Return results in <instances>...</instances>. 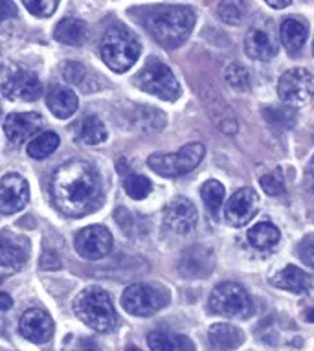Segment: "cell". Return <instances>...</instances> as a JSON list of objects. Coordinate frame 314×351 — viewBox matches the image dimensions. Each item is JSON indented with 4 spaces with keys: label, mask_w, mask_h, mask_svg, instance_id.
<instances>
[{
    "label": "cell",
    "mask_w": 314,
    "mask_h": 351,
    "mask_svg": "<svg viewBox=\"0 0 314 351\" xmlns=\"http://www.w3.org/2000/svg\"><path fill=\"white\" fill-rule=\"evenodd\" d=\"M61 267V261L53 252H45L43 259H40V269H59Z\"/></svg>",
    "instance_id": "cell-40"
},
{
    "label": "cell",
    "mask_w": 314,
    "mask_h": 351,
    "mask_svg": "<svg viewBox=\"0 0 314 351\" xmlns=\"http://www.w3.org/2000/svg\"><path fill=\"white\" fill-rule=\"evenodd\" d=\"M313 53H314V45H313Z\"/></svg>",
    "instance_id": "cell-46"
},
{
    "label": "cell",
    "mask_w": 314,
    "mask_h": 351,
    "mask_svg": "<svg viewBox=\"0 0 314 351\" xmlns=\"http://www.w3.org/2000/svg\"><path fill=\"white\" fill-rule=\"evenodd\" d=\"M74 247L83 259L96 261L110 252L112 236H110L109 228L101 225H90L75 234Z\"/></svg>",
    "instance_id": "cell-10"
},
{
    "label": "cell",
    "mask_w": 314,
    "mask_h": 351,
    "mask_svg": "<svg viewBox=\"0 0 314 351\" xmlns=\"http://www.w3.org/2000/svg\"><path fill=\"white\" fill-rule=\"evenodd\" d=\"M2 94L12 101H35L43 94V83L32 70L17 69L2 83Z\"/></svg>",
    "instance_id": "cell-11"
},
{
    "label": "cell",
    "mask_w": 314,
    "mask_h": 351,
    "mask_svg": "<svg viewBox=\"0 0 314 351\" xmlns=\"http://www.w3.org/2000/svg\"><path fill=\"white\" fill-rule=\"evenodd\" d=\"M204 145L200 142H191V144L184 145L177 153H167V155L154 153L149 156L147 166L162 177H180V175L193 171L200 164V160L204 158Z\"/></svg>",
    "instance_id": "cell-7"
},
{
    "label": "cell",
    "mask_w": 314,
    "mask_h": 351,
    "mask_svg": "<svg viewBox=\"0 0 314 351\" xmlns=\"http://www.w3.org/2000/svg\"><path fill=\"white\" fill-rule=\"evenodd\" d=\"M199 213L186 197H175L164 208V223L177 234H189L197 226Z\"/></svg>",
    "instance_id": "cell-17"
},
{
    "label": "cell",
    "mask_w": 314,
    "mask_h": 351,
    "mask_svg": "<svg viewBox=\"0 0 314 351\" xmlns=\"http://www.w3.org/2000/svg\"><path fill=\"white\" fill-rule=\"evenodd\" d=\"M136 123L145 133H158L166 127V114L154 107H138Z\"/></svg>",
    "instance_id": "cell-30"
},
{
    "label": "cell",
    "mask_w": 314,
    "mask_h": 351,
    "mask_svg": "<svg viewBox=\"0 0 314 351\" xmlns=\"http://www.w3.org/2000/svg\"><path fill=\"white\" fill-rule=\"evenodd\" d=\"M307 26L298 21V19H287L283 21L280 28V37H281V45L285 48L287 52L294 56L303 48L305 40H307Z\"/></svg>",
    "instance_id": "cell-24"
},
{
    "label": "cell",
    "mask_w": 314,
    "mask_h": 351,
    "mask_svg": "<svg viewBox=\"0 0 314 351\" xmlns=\"http://www.w3.org/2000/svg\"><path fill=\"white\" fill-rule=\"evenodd\" d=\"M208 307L213 315L246 320L254 315V302L243 285L235 282H223L210 294Z\"/></svg>",
    "instance_id": "cell-5"
},
{
    "label": "cell",
    "mask_w": 314,
    "mask_h": 351,
    "mask_svg": "<svg viewBox=\"0 0 314 351\" xmlns=\"http://www.w3.org/2000/svg\"><path fill=\"white\" fill-rule=\"evenodd\" d=\"M17 15V6L13 4V0H0V23H4L8 19H15Z\"/></svg>",
    "instance_id": "cell-39"
},
{
    "label": "cell",
    "mask_w": 314,
    "mask_h": 351,
    "mask_svg": "<svg viewBox=\"0 0 314 351\" xmlns=\"http://www.w3.org/2000/svg\"><path fill=\"white\" fill-rule=\"evenodd\" d=\"M80 138L86 145H97L107 140V127L97 116H86L80 129Z\"/></svg>",
    "instance_id": "cell-29"
},
{
    "label": "cell",
    "mask_w": 314,
    "mask_h": 351,
    "mask_svg": "<svg viewBox=\"0 0 314 351\" xmlns=\"http://www.w3.org/2000/svg\"><path fill=\"white\" fill-rule=\"evenodd\" d=\"M59 134L53 131H45L39 133L32 142L28 144V155L35 160H43L46 156H50L53 151L59 147Z\"/></svg>",
    "instance_id": "cell-28"
},
{
    "label": "cell",
    "mask_w": 314,
    "mask_h": 351,
    "mask_svg": "<svg viewBox=\"0 0 314 351\" xmlns=\"http://www.w3.org/2000/svg\"><path fill=\"white\" fill-rule=\"evenodd\" d=\"M270 8H274V10H283L291 4L292 0H265Z\"/></svg>",
    "instance_id": "cell-42"
},
{
    "label": "cell",
    "mask_w": 314,
    "mask_h": 351,
    "mask_svg": "<svg viewBox=\"0 0 314 351\" xmlns=\"http://www.w3.org/2000/svg\"><path fill=\"white\" fill-rule=\"evenodd\" d=\"M123 190L127 191V195L134 199V201H142L151 193L153 186H151V180L143 175H127L125 180H123Z\"/></svg>",
    "instance_id": "cell-32"
},
{
    "label": "cell",
    "mask_w": 314,
    "mask_h": 351,
    "mask_svg": "<svg viewBox=\"0 0 314 351\" xmlns=\"http://www.w3.org/2000/svg\"><path fill=\"white\" fill-rule=\"evenodd\" d=\"M265 120L272 123V125L278 127H292L294 121H296V112H294V107H289V105H281V107H267L263 109Z\"/></svg>",
    "instance_id": "cell-34"
},
{
    "label": "cell",
    "mask_w": 314,
    "mask_h": 351,
    "mask_svg": "<svg viewBox=\"0 0 314 351\" xmlns=\"http://www.w3.org/2000/svg\"><path fill=\"white\" fill-rule=\"evenodd\" d=\"M224 77L228 81V85L235 90H239V93H245L250 88V83H252V77H250V72L246 66H243L241 63H232L226 69L224 72Z\"/></svg>",
    "instance_id": "cell-33"
},
{
    "label": "cell",
    "mask_w": 314,
    "mask_h": 351,
    "mask_svg": "<svg viewBox=\"0 0 314 351\" xmlns=\"http://www.w3.org/2000/svg\"><path fill=\"white\" fill-rule=\"evenodd\" d=\"M125 351H140V350H138V348H132V346H131V348H127Z\"/></svg>",
    "instance_id": "cell-45"
},
{
    "label": "cell",
    "mask_w": 314,
    "mask_h": 351,
    "mask_svg": "<svg viewBox=\"0 0 314 351\" xmlns=\"http://www.w3.org/2000/svg\"><path fill=\"white\" fill-rule=\"evenodd\" d=\"M43 129V118L37 112H12L4 120V133L15 145H23L37 136Z\"/></svg>",
    "instance_id": "cell-14"
},
{
    "label": "cell",
    "mask_w": 314,
    "mask_h": 351,
    "mask_svg": "<svg viewBox=\"0 0 314 351\" xmlns=\"http://www.w3.org/2000/svg\"><path fill=\"white\" fill-rule=\"evenodd\" d=\"M134 85L143 93L153 94L164 101H177L180 98V85L177 77L167 64L156 58H151L143 64V69L134 77Z\"/></svg>",
    "instance_id": "cell-6"
},
{
    "label": "cell",
    "mask_w": 314,
    "mask_h": 351,
    "mask_svg": "<svg viewBox=\"0 0 314 351\" xmlns=\"http://www.w3.org/2000/svg\"><path fill=\"white\" fill-rule=\"evenodd\" d=\"M13 305V300L12 296L8 293H0V309L2 311H8V309H12Z\"/></svg>",
    "instance_id": "cell-41"
},
{
    "label": "cell",
    "mask_w": 314,
    "mask_h": 351,
    "mask_svg": "<svg viewBox=\"0 0 314 351\" xmlns=\"http://www.w3.org/2000/svg\"><path fill=\"white\" fill-rule=\"evenodd\" d=\"M46 105L48 109L56 118L59 120H67L70 116L74 114L77 107H80V99L75 96V93L69 86L63 85H53L48 90L46 96Z\"/></svg>",
    "instance_id": "cell-20"
},
{
    "label": "cell",
    "mask_w": 314,
    "mask_h": 351,
    "mask_svg": "<svg viewBox=\"0 0 314 351\" xmlns=\"http://www.w3.org/2000/svg\"><path fill=\"white\" fill-rule=\"evenodd\" d=\"M200 197H202V201H204L208 212L212 213L213 217H219V212H221V208H223L224 197H226L224 186L221 184L219 180H206L204 184H202V188H200Z\"/></svg>",
    "instance_id": "cell-27"
},
{
    "label": "cell",
    "mask_w": 314,
    "mask_h": 351,
    "mask_svg": "<svg viewBox=\"0 0 314 351\" xmlns=\"http://www.w3.org/2000/svg\"><path fill=\"white\" fill-rule=\"evenodd\" d=\"M278 94L289 107H303L314 98V74L307 69H291L280 77Z\"/></svg>",
    "instance_id": "cell-9"
},
{
    "label": "cell",
    "mask_w": 314,
    "mask_h": 351,
    "mask_svg": "<svg viewBox=\"0 0 314 351\" xmlns=\"http://www.w3.org/2000/svg\"><path fill=\"white\" fill-rule=\"evenodd\" d=\"M53 37H56V40H59L61 45L81 47L86 40V37H88V26H86L85 21H81V19L67 17L56 26Z\"/></svg>",
    "instance_id": "cell-23"
},
{
    "label": "cell",
    "mask_w": 314,
    "mask_h": 351,
    "mask_svg": "<svg viewBox=\"0 0 314 351\" xmlns=\"http://www.w3.org/2000/svg\"><path fill=\"white\" fill-rule=\"evenodd\" d=\"M169 304V294L147 283H132L121 294V305L129 315L151 317Z\"/></svg>",
    "instance_id": "cell-8"
},
{
    "label": "cell",
    "mask_w": 314,
    "mask_h": 351,
    "mask_svg": "<svg viewBox=\"0 0 314 351\" xmlns=\"http://www.w3.org/2000/svg\"><path fill=\"white\" fill-rule=\"evenodd\" d=\"M29 241L23 236L0 232V267L8 271H21L29 258Z\"/></svg>",
    "instance_id": "cell-18"
},
{
    "label": "cell",
    "mask_w": 314,
    "mask_h": 351,
    "mask_svg": "<svg viewBox=\"0 0 314 351\" xmlns=\"http://www.w3.org/2000/svg\"><path fill=\"white\" fill-rule=\"evenodd\" d=\"M298 256L305 265L314 269V234H309L298 245Z\"/></svg>",
    "instance_id": "cell-38"
},
{
    "label": "cell",
    "mask_w": 314,
    "mask_h": 351,
    "mask_svg": "<svg viewBox=\"0 0 314 351\" xmlns=\"http://www.w3.org/2000/svg\"><path fill=\"white\" fill-rule=\"evenodd\" d=\"M259 184L263 188V191L267 195L276 197L281 195L285 191V179H283V173H281L280 167H276L272 171L265 173L263 177L259 179Z\"/></svg>",
    "instance_id": "cell-35"
},
{
    "label": "cell",
    "mask_w": 314,
    "mask_h": 351,
    "mask_svg": "<svg viewBox=\"0 0 314 351\" xmlns=\"http://www.w3.org/2000/svg\"><path fill=\"white\" fill-rule=\"evenodd\" d=\"M217 15L223 23L237 26L243 23L246 15L245 0H221L217 6Z\"/></svg>",
    "instance_id": "cell-31"
},
{
    "label": "cell",
    "mask_w": 314,
    "mask_h": 351,
    "mask_svg": "<svg viewBox=\"0 0 314 351\" xmlns=\"http://www.w3.org/2000/svg\"><path fill=\"white\" fill-rule=\"evenodd\" d=\"M53 206L69 217H85L103 202V182L90 162L69 160L53 171L50 180Z\"/></svg>",
    "instance_id": "cell-1"
},
{
    "label": "cell",
    "mask_w": 314,
    "mask_h": 351,
    "mask_svg": "<svg viewBox=\"0 0 314 351\" xmlns=\"http://www.w3.org/2000/svg\"><path fill=\"white\" fill-rule=\"evenodd\" d=\"M143 26L158 45L171 50L189 37L195 26V12L189 6L149 8L143 15Z\"/></svg>",
    "instance_id": "cell-2"
},
{
    "label": "cell",
    "mask_w": 314,
    "mask_h": 351,
    "mask_svg": "<svg viewBox=\"0 0 314 351\" xmlns=\"http://www.w3.org/2000/svg\"><path fill=\"white\" fill-rule=\"evenodd\" d=\"M74 313L81 322L97 333H109L118 326V313L110 294L97 285L83 289L75 296Z\"/></svg>",
    "instance_id": "cell-3"
},
{
    "label": "cell",
    "mask_w": 314,
    "mask_h": 351,
    "mask_svg": "<svg viewBox=\"0 0 314 351\" xmlns=\"http://www.w3.org/2000/svg\"><path fill=\"white\" fill-rule=\"evenodd\" d=\"M83 351H99V348H97L92 340H85V344H83Z\"/></svg>",
    "instance_id": "cell-43"
},
{
    "label": "cell",
    "mask_w": 314,
    "mask_h": 351,
    "mask_svg": "<svg viewBox=\"0 0 314 351\" xmlns=\"http://www.w3.org/2000/svg\"><path fill=\"white\" fill-rule=\"evenodd\" d=\"M305 318H307L309 322H314V309H313V311L305 313Z\"/></svg>",
    "instance_id": "cell-44"
},
{
    "label": "cell",
    "mask_w": 314,
    "mask_h": 351,
    "mask_svg": "<svg viewBox=\"0 0 314 351\" xmlns=\"http://www.w3.org/2000/svg\"><path fill=\"white\" fill-rule=\"evenodd\" d=\"M53 329H56V326H53L50 313H46L45 309H39V307L28 309L19 322L21 335L34 344L48 342L53 337Z\"/></svg>",
    "instance_id": "cell-16"
},
{
    "label": "cell",
    "mask_w": 314,
    "mask_h": 351,
    "mask_svg": "<svg viewBox=\"0 0 314 351\" xmlns=\"http://www.w3.org/2000/svg\"><path fill=\"white\" fill-rule=\"evenodd\" d=\"M23 4L26 6V10H28L32 15L46 19V17H51L53 12L58 10L59 0H23Z\"/></svg>",
    "instance_id": "cell-36"
},
{
    "label": "cell",
    "mask_w": 314,
    "mask_h": 351,
    "mask_svg": "<svg viewBox=\"0 0 314 351\" xmlns=\"http://www.w3.org/2000/svg\"><path fill=\"white\" fill-rule=\"evenodd\" d=\"M257 210H259V195L252 188H241L226 202L224 217L228 221V225L241 228L256 217Z\"/></svg>",
    "instance_id": "cell-13"
},
{
    "label": "cell",
    "mask_w": 314,
    "mask_h": 351,
    "mask_svg": "<svg viewBox=\"0 0 314 351\" xmlns=\"http://www.w3.org/2000/svg\"><path fill=\"white\" fill-rule=\"evenodd\" d=\"M99 53H101L103 63L112 72L121 74L136 63L142 53V45L127 28L112 26L103 35L99 43Z\"/></svg>",
    "instance_id": "cell-4"
},
{
    "label": "cell",
    "mask_w": 314,
    "mask_h": 351,
    "mask_svg": "<svg viewBox=\"0 0 314 351\" xmlns=\"http://www.w3.org/2000/svg\"><path fill=\"white\" fill-rule=\"evenodd\" d=\"M281 239L280 230L276 228L272 223L265 221V223H257L248 230V241L257 250H270L274 248Z\"/></svg>",
    "instance_id": "cell-26"
},
{
    "label": "cell",
    "mask_w": 314,
    "mask_h": 351,
    "mask_svg": "<svg viewBox=\"0 0 314 351\" xmlns=\"http://www.w3.org/2000/svg\"><path fill=\"white\" fill-rule=\"evenodd\" d=\"M180 269L188 276H199V274L210 272V269H212V252L208 248L200 247L188 248V252L184 254L182 261H180Z\"/></svg>",
    "instance_id": "cell-25"
},
{
    "label": "cell",
    "mask_w": 314,
    "mask_h": 351,
    "mask_svg": "<svg viewBox=\"0 0 314 351\" xmlns=\"http://www.w3.org/2000/svg\"><path fill=\"white\" fill-rule=\"evenodd\" d=\"M278 39L270 26L257 24L245 37V53L250 59L257 61H270L278 56Z\"/></svg>",
    "instance_id": "cell-15"
},
{
    "label": "cell",
    "mask_w": 314,
    "mask_h": 351,
    "mask_svg": "<svg viewBox=\"0 0 314 351\" xmlns=\"http://www.w3.org/2000/svg\"><path fill=\"white\" fill-rule=\"evenodd\" d=\"M147 344L151 351H197L193 340L189 337L169 333V331H153V333H149Z\"/></svg>",
    "instance_id": "cell-22"
},
{
    "label": "cell",
    "mask_w": 314,
    "mask_h": 351,
    "mask_svg": "<svg viewBox=\"0 0 314 351\" xmlns=\"http://www.w3.org/2000/svg\"><path fill=\"white\" fill-rule=\"evenodd\" d=\"M29 201L28 180L19 173H8L0 179V213L13 215L24 210Z\"/></svg>",
    "instance_id": "cell-12"
},
{
    "label": "cell",
    "mask_w": 314,
    "mask_h": 351,
    "mask_svg": "<svg viewBox=\"0 0 314 351\" xmlns=\"http://www.w3.org/2000/svg\"><path fill=\"white\" fill-rule=\"evenodd\" d=\"M210 344L219 351H234L245 342V333L232 324H213L208 331Z\"/></svg>",
    "instance_id": "cell-21"
},
{
    "label": "cell",
    "mask_w": 314,
    "mask_h": 351,
    "mask_svg": "<svg viewBox=\"0 0 314 351\" xmlns=\"http://www.w3.org/2000/svg\"><path fill=\"white\" fill-rule=\"evenodd\" d=\"M313 186H314V184H313Z\"/></svg>",
    "instance_id": "cell-47"
},
{
    "label": "cell",
    "mask_w": 314,
    "mask_h": 351,
    "mask_svg": "<svg viewBox=\"0 0 314 351\" xmlns=\"http://www.w3.org/2000/svg\"><path fill=\"white\" fill-rule=\"evenodd\" d=\"M86 69L77 61H69L63 64V77L72 85H80L81 81L85 80Z\"/></svg>",
    "instance_id": "cell-37"
},
{
    "label": "cell",
    "mask_w": 314,
    "mask_h": 351,
    "mask_svg": "<svg viewBox=\"0 0 314 351\" xmlns=\"http://www.w3.org/2000/svg\"><path fill=\"white\" fill-rule=\"evenodd\" d=\"M270 283L276 289H281V291H289V293L294 294H307L314 287V278L305 271H302L300 267L287 265L285 269L276 272Z\"/></svg>",
    "instance_id": "cell-19"
}]
</instances>
